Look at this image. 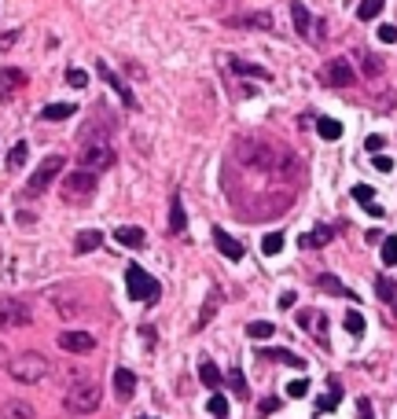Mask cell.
I'll use <instances>...</instances> for the list:
<instances>
[{
    "label": "cell",
    "instance_id": "36",
    "mask_svg": "<svg viewBox=\"0 0 397 419\" xmlns=\"http://www.w3.org/2000/svg\"><path fill=\"white\" fill-rule=\"evenodd\" d=\"M346 331H350L353 338H360V335H364V316H360L357 309H350V313H346Z\"/></svg>",
    "mask_w": 397,
    "mask_h": 419
},
{
    "label": "cell",
    "instance_id": "34",
    "mask_svg": "<svg viewBox=\"0 0 397 419\" xmlns=\"http://www.w3.org/2000/svg\"><path fill=\"white\" fill-rule=\"evenodd\" d=\"M261 250L269 254V257H276L279 250H284V232H269V236L261 239Z\"/></svg>",
    "mask_w": 397,
    "mask_h": 419
},
{
    "label": "cell",
    "instance_id": "48",
    "mask_svg": "<svg viewBox=\"0 0 397 419\" xmlns=\"http://www.w3.org/2000/svg\"><path fill=\"white\" fill-rule=\"evenodd\" d=\"M279 408V401L276 397H269V401H261V415H269V412H276Z\"/></svg>",
    "mask_w": 397,
    "mask_h": 419
},
{
    "label": "cell",
    "instance_id": "37",
    "mask_svg": "<svg viewBox=\"0 0 397 419\" xmlns=\"http://www.w3.org/2000/svg\"><path fill=\"white\" fill-rule=\"evenodd\" d=\"M383 265H397V239L393 236L383 239Z\"/></svg>",
    "mask_w": 397,
    "mask_h": 419
},
{
    "label": "cell",
    "instance_id": "30",
    "mask_svg": "<svg viewBox=\"0 0 397 419\" xmlns=\"http://www.w3.org/2000/svg\"><path fill=\"white\" fill-rule=\"evenodd\" d=\"M339 401H342V386H339V382H331V394L317 401V412H331V408H339Z\"/></svg>",
    "mask_w": 397,
    "mask_h": 419
},
{
    "label": "cell",
    "instance_id": "52",
    "mask_svg": "<svg viewBox=\"0 0 397 419\" xmlns=\"http://www.w3.org/2000/svg\"><path fill=\"white\" fill-rule=\"evenodd\" d=\"M0 364H8V349L4 346H0Z\"/></svg>",
    "mask_w": 397,
    "mask_h": 419
},
{
    "label": "cell",
    "instance_id": "33",
    "mask_svg": "<svg viewBox=\"0 0 397 419\" xmlns=\"http://www.w3.org/2000/svg\"><path fill=\"white\" fill-rule=\"evenodd\" d=\"M232 70H236V74H246V77H261V82L269 77V70H265V67H254V63H239V59H232Z\"/></svg>",
    "mask_w": 397,
    "mask_h": 419
},
{
    "label": "cell",
    "instance_id": "6",
    "mask_svg": "<svg viewBox=\"0 0 397 419\" xmlns=\"http://www.w3.org/2000/svg\"><path fill=\"white\" fill-rule=\"evenodd\" d=\"M77 158H81V169L103 173V169H111V166H114V148H111L107 140H89V143H81Z\"/></svg>",
    "mask_w": 397,
    "mask_h": 419
},
{
    "label": "cell",
    "instance_id": "27",
    "mask_svg": "<svg viewBox=\"0 0 397 419\" xmlns=\"http://www.w3.org/2000/svg\"><path fill=\"white\" fill-rule=\"evenodd\" d=\"M324 243H331V228H327V224H320V228H313L309 236H302V247H324Z\"/></svg>",
    "mask_w": 397,
    "mask_h": 419
},
{
    "label": "cell",
    "instance_id": "39",
    "mask_svg": "<svg viewBox=\"0 0 397 419\" xmlns=\"http://www.w3.org/2000/svg\"><path fill=\"white\" fill-rule=\"evenodd\" d=\"M66 85H70V89H85V85H89V74H85V70H77V67H74V70H66Z\"/></svg>",
    "mask_w": 397,
    "mask_h": 419
},
{
    "label": "cell",
    "instance_id": "28",
    "mask_svg": "<svg viewBox=\"0 0 397 419\" xmlns=\"http://www.w3.org/2000/svg\"><path fill=\"white\" fill-rule=\"evenodd\" d=\"M246 335L258 338V342H265V338H272V335H276V328L269 324V320H254V324H246Z\"/></svg>",
    "mask_w": 397,
    "mask_h": 419
},
{
    "label": "cell",
    "instance_id": "2",
    "mask_svg": "<svg viewBox=\"0 0 397 419\" xmlns=\"http://www.w3.org/2000/svg\"><path fill=\"white\" fill-rule=\"evenodd\" d=\"M239 162L243 166H251V169H265V173H276V162H279V155L284 151H276V148H269V143H261V140H254V136H246V140H239Z\"/></svg>",
    "mask_w": 397,
    "mask_h": 419
},
{
    "label": "cell",
    "instance_id": "40",
    "mask_svg": "<svg viewBox=\"0 0 397 419\" xmlns=\"http://www.w3.org/2000/svg\"><path fill=\"white\" fill-rule=\"evenodd\" d=\"M309 394V379H294L287 382V397H305Z\"/></svg>",
    "mask_w": 397,
    "mask_h": 419
},
{
    "label": "cell",
    "instance_id": "45",
    "mask_svg": "<svg viewBox=\"0 0 397 419\" xmlns=\"http://www.w3.org/2000/svg\"><path fill=\"white\" fill-rule=\"evenodd\" d=\"M357 415H360V419H375V415H372V401H368V397H360V401H357Z\"/></svg>",
    "mask_w": 397,
    "mask_h": 419
},
{
    "label": "cell",
    "instance_id": "1",
    "mask_svg": "<svg viewBox=\"0 0 397 419\" xmlns=\"http://www.w3.org/2000/svg\"><path fill=\"white\" fill-rule=\"evenodd\" d=\"M8 375L15 382H23V386H37L48 375V357H41L37 349H26V353L8 361Z\"/></svg>",
    "mask_w": 397,
    "mask_h": 419
},
{
    "label": "cell",
    "instance_id": "25",
    "mask_svg": "<svg viewBox=\"0 0 397 419\" xmlns=\"http://www.w3.org/2000/svg\"><path fill=\"white\" fill-rule=\"evenodd\" d=\"M291 19H294V30H298V34H305V37H309V26H313V19H309L305 4H291Z\"/></svg>",
    "mask_w": 397,
    "mask_h": 419
},
{
    "label": "cell",
    "instance_id": "16",
    "mask_svg": "<svg viewBox=\"0 0 397 419\" xmlns=\"http://www.w3.org/2000/svg\"><path fill=\"white\" fill-rule=\"evenodd\" d=\"M114 394H118L122 401H129L132 394H137V375H132L129 368H114Z\"/></svg>",
    "mask_w": 397,
    "mask_h": 419
},
{
    "label": "cell",
    "instance_id": "20",
    "mask_svg": "<svg viewBox=\"0 0 397 419\" xmlns=\"http://www.w3.org/2000/svg\"><path fill=\"white\" fill-rule=\"evenodd\" d=\"M74 103H48L44 110H41V118L44 122H63V118H74Z\"/></svg>",
    "mask_w": 397,
    "mask_h": 419
},
{
    "label": "cell",
    "instance_id": "8",
    "mask_svg": "<svg viewBox=\"0 0 397 419\" xmlns=\"http://www.w3.org/2000/svg\"><path fill=\"white\" fill-rule=\"evenodd\" d=\"M30 324V305L19 298H0V331H15Z\"/></svg>",
    "mask_w": 397,
    "mask_h": 419
},
{
    "label": "cell",
    "instance_id": "5",
    "mask_svg": "<svg viewBox=\"0 0 397 419\" xmlns=\"http://www.w3.org/2000/svg\"><path fill=\"white\" fill-rule=\"evenodd\" d=\"M99 401H103V390H99L96 382H74L70 390H66V412L92 415L99 408Z\"/></svg>",
    "mask_w": 397,
    "mask_h": 419
},
{
    "label": "cell",
    "instance_id": "10",
    "mask_svg": "<svg viewBox=\"0 0 397 419\" xmlns=\"http://www.w3.org/2000/svg\"><path fill=\"white\" fill-rule=\"evenodd\" d=\"M59 349H66V353H92L96 338L89 331H59Z\"/></svg>",
    "mask_w": 397,
    "mask_h": 419
},
{
    "label": "cell",
    "instance_id": "32",
    "mask_svg": "<svg viewBox=\"0 0 397 419\" xmlns=\"http://www.w3.org/2000/svg\"><path fill=\"white\" fill-rule=\"evenodd\" d=\"M23 82H26V77H23L19 70H0V89H4V96H8V92H15Z\"/></svg>",
    "mask_w": 397,
    "mask_h": 419
},
{
    "label": "cell",
    "instance_id": "11",
    "mask_svg": "<svg viewBox=\"0 0 397 419\" xmlns=\"http://www.w3.org/2000/svg\"><path fill=\"white\" fill-rule=\"evenodd\" d=\"M298 324H302L313 338H317L320 346L327 342V331H324V328H327V316H324V313H317V309H302V313H298Z\"/></svg>",
    "mask_w": 397,
    "mask_h": 419
},
{
    "label": "cell",
    "instance_id": "41",
    "mask_svg": "<svg viewBox=\"0 0 397 419\" xmlns=\"http://www.w3.org/2000/svg\"><path fill=\"white\" fill-rule=\"evenodd\" d=\"M364 59V74H368V77H379V74H383V63H379L375 56H360Z\"/></svg>",
    "mask_w": 397,
    "mask_h": 419
},
{
    "label": "cell",
    "instance_id": "42",
    "mask_svg": "<svg viewBox=\"0 0 397 419\" xmlns=\"http://www.w3.org/2000/svg\"><path fill=\"white\" fill-rule=\"evenodd\" d=\"M372 195H375V191H372L368 184H357V188H353V199H357V202H364V206L372 202Z\"/></svg>",
    "mask_w": 397,
    "mask_h": 419
},
{
    "label": "cell",
    "instance_id": "3",
    "mask_svg": "<svg viewBox=\"0 0 397 419\" xmlns=\"http://www.w3.org/2000/svg\"><path fill=\"white\" fill-rule=\"evenodd\" d=\"M59 195L66 199V202H85V199H92L96 195V173L92 169H74V173H66L63 181H59Z\"/></svg>",
    "mask_w": 397,
    "mask_h": 419
},
{
    "label": "cell",
    "instance_id": "51",
    "mask_svg": "<svg viewBox=\"0 0 397 419\" xmlns=\"http://www.w3.org/2000/svg\"><path fill=\"white\" fill-rule=\"evenodd\" d=\"M368 151H383V136H368Z\"/></svg>",
    "mask_w": 397,
    "mask_h": 419
},
{
    "label": "cell",
    "instance_id": "29",
    "mask_svg": "<svg viewBox=\"0 0 397 419\" xmlns=\"http://www.w3.org/2000/svg\"><path fill=\"white\" fill-rule=\"evenodd\" d=\"M317 133H320L324 140H339V136H342V122H335V118H320V122H317Z\"/></svg>",
    "mask_w": 397,
    "mask_h": 419
},
{
    "label": "cell",
    "instance_id": "22",
    "mask_svg": "<svg viewBox=\"0 0 397 419\" xmlns=\"http://www.w3.org/2000/svg\"><path fill=\"white\" fill-rule=\"evenodd\" d=\"M26 158H30V143H26V140H19V143H15V148L8 151V169L19 173V169L26 166Z\"/></svg>",
    "mask_w": 397,
    "mask_h": 419
},
{
    "label": "cell",
    "instance_id": "31",
    "mask_svg": "<svg viewBox=\"0 0 397 419\" xmlns=\"http://www.w3.org/2000/svg\"><path fill=\"white\" fill-rule=\"evenodd\" d=\"M383 4L386 0H360V8H357V15H360V22H372L379 11H383Z\"/></svg>",
    "mask_w": 397,
    "mask_h": 419
},
{
    "label": "cell",
    "instance_id": "24",
    "mask_svg": "<svg viewBox=\"0 0 397 419\" xmlns=\"http://www.w3.org/2000/svg\"><path fill=\"white\" fill-rule=\"evenodd\" d=\"M375 295L383 298L386 305H397V283L386 280V276H379V280H375Z\"/></svg>",
    "mask_w": 397,
    "mask_h": 419
},
{
    "label": "cell",
    "instance_id": "15",
    "mask_svg": "<svg viewBox=\"0 0 397 419\" xmlns=\"http://www.w3.org/2000/svg\"><path fill=\"white\" fill-rule=\"evenodd\" d=\"M213 243H218V250L225 257H232V262H239V257H243V243H239V239H232L225 228H213Z\"/></svg>",
    "mask_w": 397,
    "mask_h": 419
},
{
    "label": "cell",
    "instance_id": "47",
    "mask_svg": "<svg viewBox=\"0 0 397 419\" xmlns=\"http://www.w3.org/2000/svg\"><path fill=\"white\" fill-rule=\"evenodd\" d=\"M294 291H284V295H279V309H291V305H294Z\"/></svg>",
    "mask_w": 397,
    "mask_h": 419
},
{
    "label": "cell",
    "instance_id": "50",
    "mask_svg": "<svg viewBox=\"0 0 397 419\" xmlns=\"http://www.w3.org/2000/svg\"><path fill=\"white\" fill-rule=\"evenodd\" d=\"M364 210H368V214H372V217H383V214H386V210H383V206H379V202H368V206H364Z\"/></svg>",
    "mask_w": 397,
    "mask_h": 419
},
{
    "label": "cell",
    "instance_id": "14",
    "mask_svg": "<svg viewBox=\"0 0 397 419\" xmlns=\"http://www.w3.org/2000/svg\"><path fill=\"white\" fill-rule=\"evenodd\" d=\"M317 287L324 295H335V298H350V302H357V295L350 291V287H346L339 276H331V272H324V276H317Z\"/></svg>",
    "mask_w": 397,
    "mask_h": 419
},
{
    "label": "cell",
    "instance_id": "23",
    "mask_svg": "<svg viewBox=\"0 0 397 419\" xmlns=\"http://www.w3.org/2000/svg\"><path fill=\"white\" fill-rule=\"evenodd\" d=\"M198 379H203V386H210V390H218V386H221L218 364H213V361H203V364H198Z\"/></svg>",
    "mask_w": 397,
    "mask_h": 419
},
{
    "label": "cell",
    "instance_id": "43",
    "mask_svg": "<svg viewBox=\"0 0 397 419\" xmlns=\"http://www.w3.org/2000/svg\"><path fill=\"white\" fill-rule=\"evenodd\" d=\"M379 41L393 44V41H397V26H379Z\"/></svg>",
    "mask_w": 397,
    "mask_h": 419
},
{
    "label": "cell",
    "instance_id": "19",
    "mask_svg": "<svg viewBox=\"0 0 397 419\" xmlns=\"http://www.w3.org/2000/svg\"><path fill=\"white\" fill-rule=\"evenodd\" d=\"M0 415L4 419H37V412H33L26 401H8V405L0 408Z\"/></svg>",
    "mask_w": 397,
    "mask_h": 419
},
{
    "label": "cell",
    "instance_id": "49",
    "mask_svg": "<svg viewBox=\"0 0 397 419\" xmlns=\"http://www.w3.org/2000/svg\"><path fill=\"white\" fill-rule=\"evenodd\" d=\"M15 37H19V34H15V30H8V34L0 37V48H11V44H15Z\"/></svg>",
    "mask_w": 397,
    "mask_h": 419
},
{
    "label": "cell",
    "instance_id": "18",
    "mask_svg": "<svg viewBox=\"0 0 397 419\" xmlns=\"http://www.w3.org/2000/svg\"><path fill=\"white\" fill-rule=\"evenodd\" d=\"M232 26H254V30H272V15L269 11H254V15H239V19H228Z\"/></svg>",
    "mask_w": 397,
    "mask_h": 419
},
{
    "label": "cell",
    "instance_id": "21",
    "mask_svg": "<svg viewBox=\"0 0 397 419\" xmlns=\"http://www.w3.org/2000/svg\"><path fill=\"white\" fill-rule=\"evenodd\" d=\"M261 357L284 361V364H291V368H305V357H298V353H291V349H261Z\"/></svg>",
    "mask_w": 397,
    "mask_h": 419
},
{
    "label": "cell",
    "instance_id": "26",
    "mask_svg": "<svg viewBox=\"0 0 397 419\" xmlns=\"http://www.w3.org/2000/svg\"><path fill=\"white\" fill-rule=\"evenodd\" d=\"M170 228H173V232H184V228H188L184 206H180V199H177V195H173V202H170Z\"/></svg>",
    "mask_w": 397,
    "mask_h": 419
},
{
    "label": "cell",
    "instance_id": "17",
    "mask_svg": "<svg viewBox=\"0 0 397 419\" xmlns=\"http://www.w3.org/2000/svg\"><path fill=\"white\" fill-rule=\"evenodd\" d=\"M99 247H103V236H99L96 228L77 232V239H74V250H77V254H92V250H99Z\"/></svg>",
    "mask_w": 397,
    "mask_h": 419
},
{
    "label": "cell",
    "instance_id": "9",
    "mask_svg": "<svg viewBox=\"0 0 397 419\" xmlns=\"http://www.w3.org/2000/svg\"><path fill=\"white\" fill-rule=\"evenodd\" d=\"M353 82H357V70H353L350 59H331L327 67H324V85H331V89H350Z\"/></svg>",
    "mask_w": 397,
    "mask_h": 419
},
{
    "label": "cell",
    "instance_id": "35",
    "mask_svg": "<svg viewBox=\"0 0 397 419\" xmlns=\"http://www.w3.org/2000/svg\"><path fill=\"white\" fill-rule=\"evenodd\" d=\"M206 412H210V415H228V397L213 390L210 401H206Z\"/></svg>",
    "mask_w": 397,
    "mask_h": 419
},
{
    "label": "cell",
    "instance_id": "44",
    "mask_svg": "<svg viewBox=\"0 0 397 419\" xmlns=\"http://www.w3.org/2000/svg\"><path fill=\"white\" fill-rule=\"evenodd\" d=\"M372 162H375V169H379V173H390V169H393V158H386V155H375Z\"/></svg>",
    "mask_w": 397,
    "mask_h": 419
},
{
    "label": "cell",
    "instance_id": "38",
    "mask_svg": "<svg viewBox=\"0 0 397 419\" xmlns=\"http://www.w3.org/2000/svg\"><path fill=\"white\" fill-rule=\"evenodd\" d=\"M228 382H232V390H236V397H246V379H243L239 368H232V372H228Z\"/></svg>",
    "mask_w": 397,
    "mask_h": 419
},
{
    "label": "cell",
    "instance_id": "4",
    "mask_svg": "<svg viewBox=\"0 0 397 419\" xmlns=\"http://www.w3.org/2000/svg\"><path fill=\"white\" fill-rule=\"evenodd\" d=\"M125 287H129V298H137V302H144V305H155L158 295H162L158 280L151 276V272H144L140 265H129V269H125Z\"/></svg>",
    "mask_w": 397,
    "mask_h": 419
},
{
    "label": "cell",
    "instance_id": "13",
    "mask_svg": "<svg viewBox=\"0 0 397 419\" xmlns=\"http://www.w3.org/2000/svg\"><path fill=\"white\" fill-rule=\"evenodd\" d=\"M114 239H118L122 247H129V250H144V247H147L144 228H132V224H122V228H114Z\"/></svg>",
    "mask_w": 397,
    "mask_h": 419
},
{
    "label": "cell",
    "instance_id": "7",
    "mask_svg": "<svg viewBox=\"0 0 397 419\" xmlns=\"http://www.w3.org/2000/svg\"><path fill=\"white\" fill-rule=\"evenodd\" d=\"M59 173H63V155H48L44 162H41L37 169H33L30 184H26V195H41V191H48Z\"/></svg>",
    "mask_w": 397,
    "mask_h": 419
},
{
    "label": "cell",
    "instance_id": "53",
    "mask_svg": "<svg viewBox=\"0 0 397 419\" xmlns=\"http://www.w3.org/2000/svg\"><path fill=\"white\" fill-rule=\"evenodd\" d=\"M137 419H151V415H137Z\"/></svg>",
    "mask_w": 397,
    "mask_h": 419
},
{
    "label": "cell",
    "instance_id": "46",
    "mask_svg": "<svg viewBox=\"0 0 397 419\" xmlns=\"http://www.w3.org/2000/svg\"><path fill=\"white\" fill-rule=\"evenodd\" d=\"M213 313H218V295H213V298H210V305H206V309H203V320H198V324H206V320H210Z\"/></svg>",
    "mask_w": 397,
    "mask_h": 419
},
{
    "label": "cell",
    "instance_id": "12",
    "mask_svg": "<svg viewBox=\"0 0 397 419\" xmlns=\"http://www.w3.org/2000/svg\"><path fill=\"white\" fill-rule=\"evenodd\" d=\"M99 77H103V82H107V85H111L114 92L122 96V103H125L129 110H137V96H132V89H129V85H125L122 77H118V74L111 70V67H107V63H99Z\"/></svg>",
    "mask_w": 397,
    "mask_h": 419
}]
</instances>
